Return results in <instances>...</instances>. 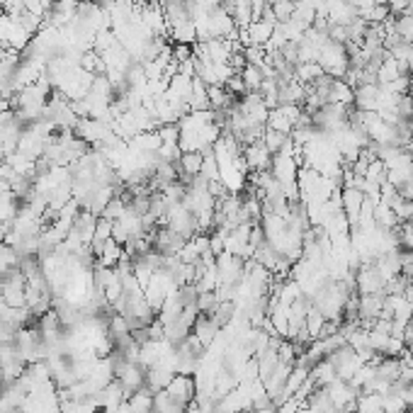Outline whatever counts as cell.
Wrapping results in <instances>:
<instances>
[{"mask_svg":"<svg viewBox=\"0 0 413 413\" xmlns=\"http://www.w3.org/2000/svg\"><path fill=\"white\" fill-rule=\"evenodd\" d=\"M355 284H357V294H379L384 292V275L375 267V263L370 265H360V270L355 272Z\"/></svg>","mask_w":413,"mask_h":413,"instance_id":"6da1fadb","label":"cell"},{"mask_svg":"<svg viewBox=\"0 0 413 413\" xmlns=\"http://www.w3.org/2000/svg\"><path fill=\"white\" fill-rule=\"evenodd\" d=\"M168 397L175 399L180 406L188 408L190 403H194V397H197V389H194V377H188V375H175L170 379V384L166 387Z\"/></svg>","mask_w":413,"mask_h":413,"instance_id":"7a4b0ae2","label":"cell"},{"mask_svg":"<svg viewBox=\"0 0 413 413\" xmlns=\"http://www.w3.org/2000/svg\"><path fill=\"white\" fill-rule=\"evenodd\" d=\"M243 161H246L251 173H263V170H270L272 153L267 151V146L263 142H256V144L243 146Z\"/></svg>","mask_w":413,"mask_h":413,"instance_id":"3957f363","label":"cell"},{"mask_svg":"<svg viewBox=\"0 0 413 413\" xmlns=\"http://www.w3.org/2000/svg\"><path fill=\"white\" fill-rule=\"evenodd\" d=\"M192 333L197 335V340H199V343H202L204 348H210L212 343H214V340H216V335L221 333V324L214 319V316H204V314H199V319L194 321Z\"/></svg>","mask_w":413,"mask_h":413,"instance_id":"277c9868","label":"cell"},{"mask_svg":"<svg viewBox=\"0 0 413 413\" xmlns=\"http://www.w3.org/2000/svg\"><path fill=\"white\" fill-rule=\"evenodd\" d=\"M309 379L316 384L319 389H326L328 384H333L335 379H338V372H335L333 362L328 360V357H324L321 362H316L314 367H311V372H309Z\"/></svg>","mask_w":413,"mask_h":413,"instance_id":"5b68a950","label":"cell"},{"mask_svg":"<svg viewBox=\"0 0 413 413\" xmlns=\"http://www.w3.org/2000/svg\"><path fill=\"white\" fill-rule=\"evenodd\" d=\"M377 98H379V83H365L355 88V102L357 110L362 112H377Z\"/></svg>","mask_w":413,"mask_h":413,"instance_id":"8992f818","label":"cell"},{"mask_svg":"<svg viewBox=\"0 0 413 413\" xmlns=\"http://www.w3.org/2000/svg\"><path fill=\"white\" fill-rule=\"evenodd\" d=\"M175 375H178L175 370H168V367L153 365V367H148V370H146V387L156 394V392H161V389H166Z\"/></svg>","mask_w":413,"mask_h":413,"instance_id":"52a82bcc","label":"cell"},{"mask_svg":"<svg viewBox=\"0 0 413 413\" xmlns=\"http://www.w3.org/2000/svg\"><path fill=\"white\" fill-rule=\"evenodd\" d=\"M375 267L384 275V280H392L397 275H401V251L382 253L375 260Z\"/></svg>","mask_w":413,"mask_h":413,"instance_id":"ba28073f","label":"cell"},{"mask_svg":"<svg viewBox=\"0 0 413 413\" xmlns=\"http://www.w3.org/2000/svg\"><path fill=\"white\" fill-rule=\"evenodd\" d=\"M278 25H270L265 20H253L248 25V37H251V47H267V42L272 39V32Z\"/></svg>","mask_w":413,"mask_h":413,"instance_id":"9c48e42d","label":"cell"},{"mask_svg":"<svg viewBox=\"0 0 413 413\" xmlns=\"http://www.w3.org/2000/svg\"><path fill=\"white\" fill-rule=\"evenodd\" d=\"M124 258V246H120L115 238L107 241L105 246H102V251L98 253V258H95V265H102V267H117V263Z\"/></svg>","mask_w":413,"mask_h":413,"instance_id":"30bf717a","label":"cell"},{"mask_svg":"<svg viewBox=\"0 0 413 413\" xmlns=\"http://www.w3.org/2000/svg\"><path fill=\"white\" fill-rule=\"evenodd\" d=\"M328 102H335V105H348V107H350L353 102H355V88H350V85H348L343 78H333V83H331Z\"/></svg>","mask_w":413,"mask_h":413,"instance_id":"8fae6325","label":"cell"},{"mask_svg":"<svg viewBox=\"0 0 413 413\" xmlns=\"http://www.w3.org/2000/svg\"><path fill=\"white\" fill-rule=\"evenodd\" d=\"M241 78H243V85H246V93H260L265 76H263V71L258 66L246 63V66H243V71H241Z\"/></svg>","mask_w":413,"mask_h":413,"instance_id":"7c38bea8","label":"cell"},{"mask_svg":"<svg viewBox=\"0 0 413 413\" xmlns=\"http://www.w3.org/2000/svg\"><path fill=\"white\" fill-rule=\"evenodd\" d=\"M375 224L379 226V229H397L399 226L397 214H394V210L389 204H384V202L375 204Z\"/></svg>","mask_w":413,"mask_h":413,"instance_id":"4fadbf2b","label":"cell"},{"mask_svg":"<svg viewBox=\"0 0 413 413\" xmlns=\"http://www.w3.org/2000/svg\"><path fill=\"white\" fill-rule=\"evenodd\" d=\"M384 397L377 392H367L357 397V413H384L382 408Z\"/></svg>","mask_w":413,"mask_h":413,"instance_id":"5bb4252c","label":"cell"},{"mask_svg":"<svg viewBox=\"0 0 413 413\" xmlns=\"http://www.w3.org/2000/svg\"><path fill=\"white\" fill-rule=\"evenodd\" d=\"M260 142L265 144L267 151L275 156V153H280L284 146H287L289 136L287 134H280V131H275V129H267V126H265V131H263V136H260Z\"/></svg>","mask_w":413,"mask_h":413,"instance_id":"9a60e30c","label":"cell"},{"mask_svg":"<svg viewBox=\"0 0 413 413\" xmlns=\"http://www.w3.org/2000/svg\"><path fill=\"white\" fill-rule=\"evenodd\" d=\"M365 183L375 185V188H382V185L387 183V166H384L379 158H377V161H372L370 166H367Z\"/></svg>","mask_w":413,"mask_h":413,"instance_id":"2e32d148","label":"cell"},{"mask_svg":"<svg viewBox=\"0 0 413 413\" xmlns=\"http://www.w3.org/2000/svg\"><path fill=\"white\" fill-rule=\"evenodd\" d=\"M324 324H326L324 314H321L319 309H316L314 304H311V309L306 311V331H309V335H311V340H319Z\"/></svg>","mask_w":413,"mask_h":413,"instance_id":"e0dca14e","label":"cell"},{"mask_svg":"<svg viewBox=\"0 0 413 413\" xmlns=\"http://www.w3.org/2000/svg\"><path fill=\"white\" fill-rule=\"evenodd\" d=\"M270 8H272V12H275V20H278V25H282V22L292 20L297 3H294V0H278V3H272Z\"/></svg>","mask_w":413,"mask_h":413,"instance_id":"ac0fdd59","label":"cell"},{"mask_svg":"<svg viewBox=\"0 0 413 413\" xmlns=\"http://www.w3.org/2000/svg\"><path fill=\"white\" fill-rule=\"evenodd\" d=\"M124 212H126V202L120 197V194H115V197H112L110 202H107V207L102 210V214H100V216H102V219L117 221L122 214H124Z\"/></svg>","mask_w":413,"mask_h":413,"instance_id":"d6986e66","label":"cell"},{"mask_svg":"<svg viewBox=\"0 0 413 413\" xmlns=\"http://www.w3.org/2000/svg\"><path fill=\"white\" fill-rule=\"evenodd\" d=\"M216 306H219V297H216V292H202L197 297V309L199 314L204 316H214Z\"/></svg>","mask_w":413,"mask_h":413,"instance_id":"ffe728a7","label":"cell"},{"mask_svg":"<svg viewBox=\"0 0 413 413\" xmlns=\"http://www.w3.org/2000/svg\"><path fill=\"white\" fill-rule=\"evenodd\" d=\"M382 408L384 413H408V403L403 401V394H384Z\"/></svg>","mask_w":413,"mask_h":413,"instance_id":"44dd1931","label":"cell"},{"mask_svg":"<svg viewBox=\"0 0 413 413\" xmlns=\"http://www.w3.org/2000/svg\"><path fill=\"white\" fill-rule=\"evenodd\" d=\"M413 280H408L406 275H397V278L387 280V284H384V294H403L408 289V284H411Z\"/></svg>","mask_w":413,"mask_h":413,"instance_id":"7402d4cb","label":"cell"},{"mask_svg":"<svg viewBox=\"0 0 413 413\" xmlns=\"http://www.w3.org/2000/svg\"><path fill=\"white\" fill-rule=\"evenodd\" d=\"M397 32H399V37H401L403 42L413 44V17L411 15H399L397 17Z\"/></svg>","mask_w":413,"mask_h":413,"instance_id":"603a6c76","label":"cell"},{"mask_svg":"<svg viewBox=\"0 0 413 413\" xmlns=\"http://www.w3.org/2000/svg\"><path fill=\"white\" fill-rule=\"evenodd\" d=\"M304 406H306V401H302L299 397H289V399H284V401L280 403L278 411L280 413H299Z\"/></svg>","mask_w":413,"mask_h":413,"instance_id":"cb8c5ba5","label":"cell"},{"mask_svg":"<svg viewBox=\"0 0 413 413\" xmlns=\"http://www.w3.org/2000/svg\"><path fill=\"white\" fill-rule=\"evenodd\" d=\"M15 335H17V331L12 328L10 324H5V321L0 319V346H10V343H15Z\"/></svg>","mask_w":413,"mask_h":413,"instance_id":"d4e9b609","label":"cell"},{"mask_svg":"<svg viewBox=\"0 0 413 413\" xmlns=\"http://www.w3.org/2000/svg\"><path fill=\"white\" fill-rule=\"evenodd\" d=\"M408 3H411V0H387V8L394 17H399V15H403V10L408 8Z\"/></svg>","mask_w":413,"mask_h":413,"instance_id":"484cf974","label":"cell"},{"mask_svg":"<svg viewBox=\"0 0 413 413\" xmlns=\"http://www.w3.org/2000/svg\"><path fill=\"white\" fill-rule=\"evenodd\" d=\"M403 401L408 403V408H413V384L403 389Z\"/></svg>","mask_w":413,"mask_h":413,"instance_id":"4316f807","label":"cell"},{"mask_svg":"<svg viewBox=\"0 0 413 413\" xmlns=\"http://www.w3.org/2000/svg\"><path fill=\"white\" fill-rule=\"evenodd\" d=\"M256 413H280V411H278V406H275V403H272V406L260 408V411H256Z\"/></svg>","mask_w":413,"mask_h":413,"instance_id":"83f0119b","label":"cell"},{"mask_svg":"<svg viewBox=\"0 0 413 413\" xmlns=\"http://www.w3.org/2000/svg\"><path fill=\"white\" fill-rule=\"evenodd\" d=\"M411 158H413V151H411Z\"/></svg>","mask_w":413,"mask_h":413,"instance_id":"f1b7e54d","label":"cell"}]
</instances>
